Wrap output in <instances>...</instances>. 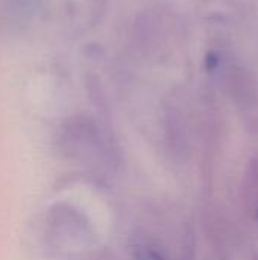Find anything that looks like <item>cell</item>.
Instances as JSON below:
<instances>
[{"label": "cell", "instance_id": "cell-1", "mask_svg": "<svg viewBox=\"0 0 258 260\" xmlns=\"http://www.w3.org/2000/svg\"><path fill=\"white\" fill-rule=\"evenodd\" d=\"M172 21L164 17L149 12L140 17L134 24V44L146 56H161L167 52L172 41Z\"/></svg>", "mask_w": 258, "mask_h": 260}, {"label": "cell", "instance_id": "cell-2", "mask_svg": "<svg viewBox=\"0 0 258 260\" xmlns=\"http://www.w3.org/2000/svg\"><path fill=\"white\" fill-rule=\"evenodd\" d=\"M64 12L68 24L76 32L94 27L106 11V0H64Z\"/></svg>", "mask_w": 258, "mask_h": 260}, {"label": "cell", "instance_id": "cell-3", "mask_svg": "<svg viewBox=\"0 0 258 260\" xmlns=\"http://www.w3.org/2000/svg\"><path fill=\"white\" fill-rule=\"evenodd\" d=\"M138 260H163V257L158 253H155V251H148V253H144Z\"/></svg>", "mask_w": 258, "mask_h": 260}]
</instances>
